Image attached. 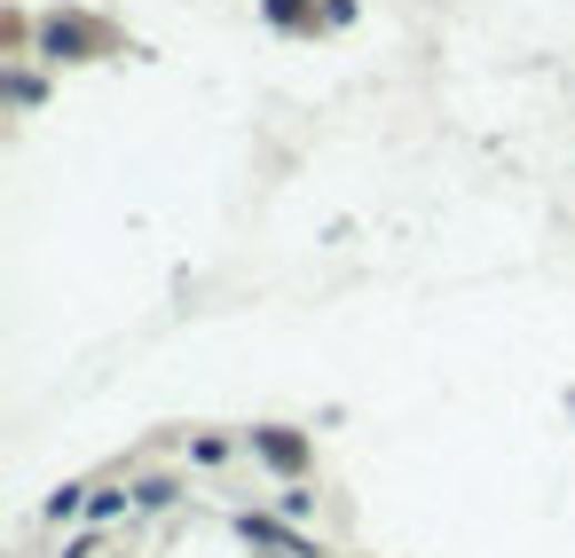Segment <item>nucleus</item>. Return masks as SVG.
Wrapping results in <instances>:
<instances>
[{
  "label": "nucleus",
  "instance_id": "39448f33",
  "mask_svg": "<svg viewBox=\"0 0 575 558\" xmlns=\"http://www.w3.org/2000/svg\"><path fill=\"white\" fill-rule=\"evenodd\" d=\"M134 504H150V511H158V504H174V480H142V488H134Z\"/></svg>",
  "mask_w": 575,
  "mask_h": 558
},
{
  "label": "nucleus",
  "instance_id": "7ed1b4c3",
  "mask_svg": "<svg viewBox=\"0 0 575 558\" xmlns=\"http://www.w3.org/2000/svg\"><path fill=\"white\" fill-rule=\"evenodd\" d=\"M40 48L63 63V55H79V48H88V24H48V32H40Z\"/></svg>",
  "mask_w": 575,
  "mask_h": 558
},
{
  "label": "nucleus",
  "instance_id": "423d86ee",
  "mask_svg": "<svg viewBox=\"0 0 575 558\" xmlns=\"http://www.w3.org/2000/svg\"><path fill=\"white\" fill-rule=\"evenodd\" d=\"M269 9H276V24H292V9H300V0H269Z\"/></svg>",
  "mask_w": 575,
  "mask_h": 558
},
{
  "label": "nucleus",
  "instance_id": "0eeeda50",
  "mask_svg": "<svg viewBox=\"0 0 575 558\" xmlns=\"http://www.w3.org/2000/svg\"><path fill=\"white\" fill-rule=\"evenodd\" d=\"M63 558H95V542H71V550H63Z\"/></svg>",
  "mask_w": 575,
  "mask_h": 558
},
{
  "label": "nucleus",
  "instance_id": "f257e3e1",
  "mask_svg": "<svg viewBox=\"0 0 575 558\" xmlns=\"http://www.w3.org/2000/svg\"><path fill=\"white\" fill-rule=\"evenodd\" d=\"M244 542H261V550H276V558H315L300 535H284L276 519H253V511H244Z\"/></svg>",
  "mask_w": 575,
  "mask_h": 558
},
{
  "label": "nucleus",
  "instance_id": "f03ea898",
  "mask_svg": "<svg viewBox=\"0 0 575 558\" xmlns=\"http://www.w3.org/2000/svg\"><path fill=\"white\" fill-rule=\"evenodd\" d=\"M253 448H261V456L276 464V473H300V456H307V448H300L292 433H253Z\"/></svg>",
  "mask_w": 575,
  "mask_h": 558
},
{
  "label": "nucleus",
  "instance_id": "20e7f679",
  "mask_svg": "<svg viewBox=\"0 0 575 558\" xmlns=\"http://www.w3.org/2000/svg\"><path fill=\"white\" fill-rule=\"evenodd\" d=\"M79 504H88V488H56V496H48V519H71Z\"/></svg>",
  "mask_w": 575,
  "mask_h": 558
}]
</instances>
